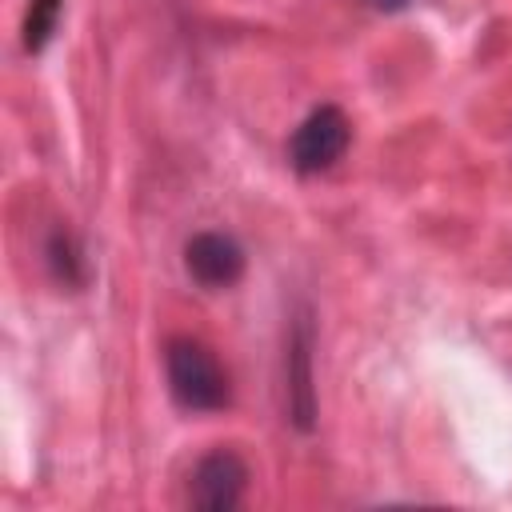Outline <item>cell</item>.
<instances>
[{"mask_svg":"<svg viewBox=\"0 0 512 512\" xmlns=\"http://www.w3.org/2000/svg\"><path fill=\"white\" fill-rule=\"evenodd\" d=\"M164 376L172 400L184 412H220L232 400V384L220 356L192 336H172L164 344Z\"/></svg>","mask_w":512,"mask_h":512,"instance_id":"1","label":"cell"},{"mask_svg":"<svg viewBox=\"0 0 512 512\" xmlns=\"http://www.w3.org/2000/svg\"><path fill=\"white\" fill-rule=\"evenodd\" d=\"M348 140H352L348 116H344L336 104H320V108H312V112L296 124V132H292V140H288V164H292L300 176H316V172L332 168V164L344 156Z\"/></svg>","mask_w":512,"mask_h":512,"instance_id":"2","label":"cell"},{"mask_svg":"<svg viewBox=\"0 0 512 512\" xmlns=\"http://www.w3.org/2000/svg\"><path fill=\"white\" fill-rule=\"evenodd\" d=\"M248 488V464L232 448H212L196 460L188 476V504L200 512H232L244 500Z\"/></svg>","mask_w":512,"mask_h":512,"instance_id":"3","label":"cell"},{"mask_svg":"<svg viewBox=\"0 0 512 512\" xmlns=\"http://www.w3.org/2000/svg\"><path fill=\"white\" fill-rule=\"evenodd\" d=\"M284 400L288 420L300 432L316 428V388H312V316L308 308L296 312L288 328V352H284Z\"/></svg>","mask_w":512,"mask_h":512,"instance_id":"4","label":"cell"},{"mask_svg":"<svg viewBox=\"0 0 512 512\" xmlns=\"http://www.w3.org/2000/svg\"><path fill=\"white\" fill-rule=\"evenodd\" d=\"M184 268L200 288H232L244 276V248L228 232H196L184 244Z\"/></svg>","mask_w":512,"mask_h":512,"instance_id":"5","label":"cell"},{"mask_svg":"<svg viewBox=\"0 0 512 512\" xmlns=\"http://www.w3.org/2000/svg\"><path fill=\"white\" fill-rule=\"evenodd\" d=\"M48 264H52V272H56V280H64V284H80L84 280V260H80V248H76V240L68 236V232H52V240H48Z\"/></svg>","mask_w":512,"mask_h":512,"instance_id":"6","label":"cell"},{"mask_svg":"<svg viewBox=\"0 0 512 512\" xmlns=\"http://www.w3.org/2000/svg\"><path fill=\"white\" fill-rule=\"evenodd\" d=\"M372 8H380V12H400V8H408L412 0H368Z\"/></svg>","mask_w":512,"mask_h":512,"instance_id":"7","label":"cell"}]
</instances>
